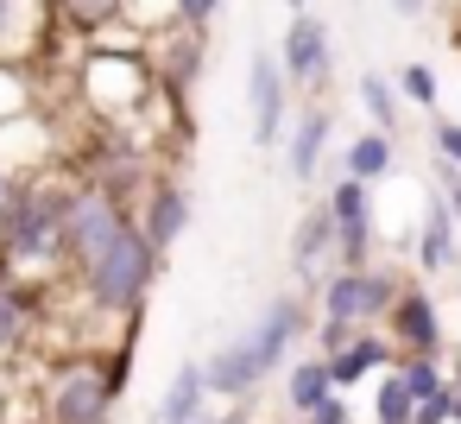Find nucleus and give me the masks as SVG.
I'll return each instance as SVG.
<instances>
[{"instance_id":"dca6fc26","label":"nucleus","mask_w":461,"mask_h":424,"mask_svg":"<svg viewBox=\"0 0 461 424\" xmlns=\"http://www.w3.org/2000/svg\"><path fill=\"white\" fill-rule=\"evenodd\" d=\"M461 260V247H455V216L442 209V203H429L423 209V228H417V266L423 272H448Z\"/></svg>"},{"instance_id":"aec40b11","label":"nucleus","mask_w":461,"mask_h":424,"mask_svg":"<svg viewBox=\"0 0 461 424\" xmlns=\"http://www.w3.org/2000/svg\"><path fill=\"white\" fill-rule=\"evenodd\" d=\"M360 108L373 115V127H379L385 140H398V89H392L385 77H373V70L360 77Z\"/></svg>"},{"instance_id":"f8f14e48","label":"nucleus","mask_w":461,"mask_h":424,"mask_svg":"<svg viewBox=\"0 0 461 424\" xmlns=\"http://www.w3.org/2000/svg\"><path fill=\"white\" fill-rule=\"evenodd\" d=\"M291 272H297V285H322L335 272V222H329V203L303 209V222L291 228Z\"/></svg>"},{"instance_id":"9d476101","label":"nucleus","mask_w":461,"mask_h":424,"mask_svg":"<svg viewBox=\"0 0 461 424\" xmlns=\"http://www.w3.org/2000/svg\"><path fill=\"white\" fill-rule=\"evenodd\" d=\"M385 336L398 342V355H442V317H436V298L417 291V285H398V298L385 304Z\"/></svg>"},{"instance_id":"f3484780","label":"nucleus","mask_w":461,"mask_h":424,"mask_svg":"<svg viewBox=\"0 0 461 424\" xmlns=\"http://www.w3.org/2000/svg\"><path fill=\"white\" fill-rule=\"evenodd\" d=\"M45 7H51V20L70 26V32H114L127 0H45Z\"/></svg>"},{"instance_id":"6e6552de","label":"nucleus","mask_w":461,"mask_h":424,"mask_svg":"<svg viewBox=\"0 0 461 424\" xmlns=\"http://www.w3.org/2000/svg\"><path fill=\"white\" fill-rule=\"evenodd\" d=\"M272 58H278V70H285L291 89H322V83H329V26H322L316 14H291L285 45H278Z\"/></svg>"},{"instance_id":"7ed1b4c3","label":"nucleus","mask_w":461,"mask_h":424,"mask_svg":"<svg viewBox=\"0 0 461 424\" xmlns=\"http://www.w3.org/2000/svg\"><path fill=\"white\" fill-rule=\"evenodd\" d=\"M303 329H310L303 298H297V291L272 298V304L253 317L247 336H234L228 348H215V361H203V386H209V399H253L259 380L291 355V342H297Z\"/></svg>"},{"instance_id":"b1692460","label":"nucleus","mask_w":461,"mask_h":424,"mask_svg":"<svg viewBox=\"0 0 461 424\" xmlns=\"http://www.w3.org/2000/svg\"><path fill=\"white\" fill-rule=\"evenodd\" d=\"M171 20H177V26H196V32H209V26L221 20V0H171Z\"/></svg>"},{"instance_id":"423d86ee","label":"nucleus","mask_w":461,"mask_h":424,"mask_svg":"<svg viewBox=\"0 0 461 424\" xmlns=\"http://www.w3.org/2000/svg\"><path fill=\"white\" fill-rule=\"evenodd\" d=\"M45 298H51V285L20 279V272H7V260H0V361L32 348V336L45 329Z\"/></svg>"},{"instance_id":"2f4dec72","label":"nucleus","mask_w":461,"mask_h":424,"mask_svg":"<svg viewBox=\"0 0 461 424\" xmlns=\"http://www.w3.org/2000/svg\"><path fill=\"white\" fill-rule=\"evenodd\" d=\"M291 424H303V418H291Z\"/></svg>"},{"instance_id":"cd10ccee","label":"nucleus","mask_w":461,"mask_h":424,"mask_svg":"<svg viewBox=\"0 0 461 424\" xmlns=\"http://www.w3.org/2000/svg\"><path fill=\"white\" fill-rule=\"evenodd\" d=\"M436 159L461 165V121H436Z\"/></svg>"},{"instance_id":"f03ea898","label":"nucleus","mask_w":461,"mask_h":424,"mask_svg":"<svg viewBox=\"0 0 461 424\" xmlns=\"http://www.w3.org/2000/svg\"><path fill=\"white\" fill-rule=\"evenodd\" d=\"M70 184L58 165H39L32 178L20 171V190H14V209L0 222V260L20 279H39L51 285L64 272V209H70Z\"/></svg>"},{"instance_id":"6ab92c4d","label":"nucleus","mask_w":461,"mask_h":424,"mask_svg":"<svg viewBox=\"0 0 461 424\" xmlns=\"http://www.w3.org/2000/svg\"><path fill=\"white\" fill-rule=\"evenodd\" d=\"M322 392H329V361H322V355H310V361H297V367L285 373V399H291L297 418H303Z\"/></svg>"},{"instance_id":"5701e85b","label":"nucleus","mask_w":461,"mask_h":424,"mask_svg":"<svg viewBox=\"0 0 461 424\" xmlns=\"http://www.w3.org/2000/svg\"><path fill=\"white\" fill-rule=\"evenodd\" d=\"M392 89H398L404 102H417V108H436V70H429V64H404Z\"/></svg>"},{"instance_id":"393cba45","label":"nucleus","mask_w":461,"mask_h":424,"mask_svg":"<svg viewBox=\"0 0 461 424\" xmlns=\"http://www.w3.org/2000/svg\"><path fill=\"white\" fill-rule=\"evenodd\" d=\"M303 424H354V405H348V399L329 386V392H322V399L303 411Z\"/></svg>"},{"instance_id":"a211bd4d","label":"nucleus","mask_w":461,"mask_h":424,"mask_svg":"<svg viewBox=\"0 0 461 424\" xmlns=\"http://www.w3.org/2000/svg\"><path fill=\"white\" fill-rule=\"evenodd\" d=\"M341 165H348V178H360V184H379L385 171H392V140L373 127V134H360V140H348V152H341Z\"/></svg>"},{"instance_id":"20e7f679","label":"nucleus","mask_w":461,"mask_h":424,"mask_svg":"<svg viewBox=\"0 0 461 424\" xmlns=\"http://www.w3.org/2000/svg\"><path fill=\"white\" fill-rule=\"evenodd\" d=\"M114 392L102 373V348L95 355H64L45 367L39 380V424H114Z\"/></svg>"},{"instance_id":"9b49d317","label":"nucleus","mask_w":461,"mask_h":424,"mask_svg":"<svg viewBox=\"0 0 461 424\" xmlns=\"http://www.w3.org/2000/svg\"><path fill=\"white\" fill-rule=\"evenodd\" d=\"M322 361H329V386H335V392H348V386H360L366 373L392 367V361H398V342H392L385 329L360 323V329H354V336H348L341 348H329Z\"/></svg>"},{"instance_id":"c85d7f7f","label":"nucleus","mask_w":461,"mask_h":424,"mask_svg":"<svg viewBox=\"0 0 461 424\" xmlns=\"http://www.w3.org/2000/svg\"><path fill=\"white\" fill-rule=\"evenodd\" d=\"M14 190H20V171L0 165V222H7V209H14Z\"/></svg>"},{"instance_id":"c756f323","label":"nucleus","mask_w":461,"mask_h":424,"mask_svg":"<svg viewBox=\"0 0 461 424\" xmlns=\"http://www.w3.org/2000/svg\"><path fill=\"white\" fill-rule=\"evenodd\" d=\"M285 7H291V14H303V7H310V0H285Z\"/></svg>"},{"instance_id":"1a4fd4ad","label":"nucleus","mask_w":461,"mask_h":424,"mask_svg":"<svg viewBox=\"0 0 461 424\" xmlns=\"http://www.w3.org/2000/svg\"><path fill=\"white\" fill-rule=\"evenodd\" d=\"M291 83H285V70H278V58L272 51H253V64H247V102H253V146H278L285 140V121H291Z\"/></svg>"},{"instance_id":"ddd939ff","label":"nucleus","mask_w":461,"mask_h":424,"mask_svg":"<svg viewBox=\"0 0 461 424\" xmlns=\"http://www.w3.org/2000/svg\"><path fill=\"white\" fill-rule=\"evenodd\" d=\"M51 32V7L45 0H0V58H32L39 39Z\"/></svg>"},{"instance_id":"0eeeda50","label":"nucleus","mask_w":461,"mask_h":424,"mask_svg":"<svg viewBox=\"0 0 461 424\" xmlns=\"http://www.w3.org/2000/svg\"><path fill=\"white\" fill-rule=\"evenodd\" d=\"M133 222H140V235L158 247V253H171L177 241H184V228H190V190L177 184V178H146L140 184V197H133Z\"/></svg>"},{"instance_id":"4be33fe9","label":"nucleus","mask_w":461,"mask_h":424,"mask_svg":"<svg viewBox=\"0 0 461 424\" xmlns=\"http://www.w3.org/2000/svg\"><path fill=\"white\" fill-rule=\"evenodd\" d=\"M392 367H398V380L411 386V399H429V392L442 386V367H436V355H398Z\"/></svg>"},{"instance_id":"4468645a","label":"nucleus","mask_w":461,"mask_h":424,"mask_svg":"<svg viewBox=\"0 0 461 424\" xmlns=\"http://www.w3.org/2000/svg\"><path fill=\"white\" fill-rule=\"evenodd\" d=\"M209 411H215V399H209V386H203V361H184V367L171 373L165 399H158V424H203Z\"/></svg>"},{"instance_id":"a878e982","label":"nucleus","mask_w":461,"mask_h":424,"mask_svg":"<svg viewBox=\"0 0 461 424\" xmlns=\"http://www.w3.org/2000/svg\"><path fill=\"white\" fill-rule=\"evenodd\" d=\"M411 424H448V380H442L429 399H417V405H411Z\"/></svg>"},{"instance_id":"bb28decb","label":"nucleus","mask_w":461,"mask_h":424,"mask_svg":"<svg viewBox=\"0 0 461 424\" xmlns=\"http://www.w3.org/2000/svg\"><path fill=\"white\" fill-rule=\"evenodd\" d=\"M436 184H442V209L461 222V165H448V159H436Z\"/></svg>"},{"instance_id":"2eb2a0df","label":"nucleus","mask_w":461,"mask_h":424,"mask_svg":"<svg viewBox=\"0 0 461 424\" xmlns=\"http://www.w3.org/2000/svg\"><path fill=\"white\" fill-rule=\"evenodd\" d=\"M329 121H335L329 108H303V115H297V127H291V159H285L297 184H310V178H316L322 146H329Z\"/></svg>"},{"instance_id":"412c9836","label":"nucleus","mask_w":461,"mask_h":424,"mask_svg":"<svg viewBox=\"0 0 461 424\" xmlns=\"http://www.w3.org/2000/svg\"><path fill=\"white\" fill-rule=\"evenodd\" d=\"M411 386L398 380V367H379V392H373V424H411Z\"/></svg>"},{"instance_id":"39448f33","label":"nucleus","mask_w":461,"mask_h":424,"mask_svg":"<svg viewBox=\"0 0 461 424\" xmlns=\"http://www.w3.org/2000/svg\"><path fill=\"white\" fill-rule=\"evenodd\" d=\"M398 272H385V266H335L316 291H322V317H335V323H379L385 317V304L398 298Z\"/></svg>"},{"instance_id":"f257e3e1","label":"nucleus","mask_w":461,"mask_h":424,"mask_svg":"<svg viewBox=\"0 0 461 424\" xmlns=\"http://www.w3.org/2000/svg\"><path fill=\"white\" fill-rule=\"evenodd\" d=\"M158 266H165V253L140 235L133 209H127V216L95 241V247H83V253H70V260H64V272H70V285H77L83 310H89V317H102V323L146 317V298H152V285H158Z\"/></svg>"},{"instance_id":"7c9ffc66","label":"nucleus","mask_w":461,"mask_h":424,"mask_svg":"<svg viewBox=\"0 0 461 424\" xmlns=\"http://www.w3.org/2000/svg\"><path fill=\"white\" fill-rule=\"evenodd\" d=\"M455 45H461V14H455Z\"/></svg>"}]
</instances>
